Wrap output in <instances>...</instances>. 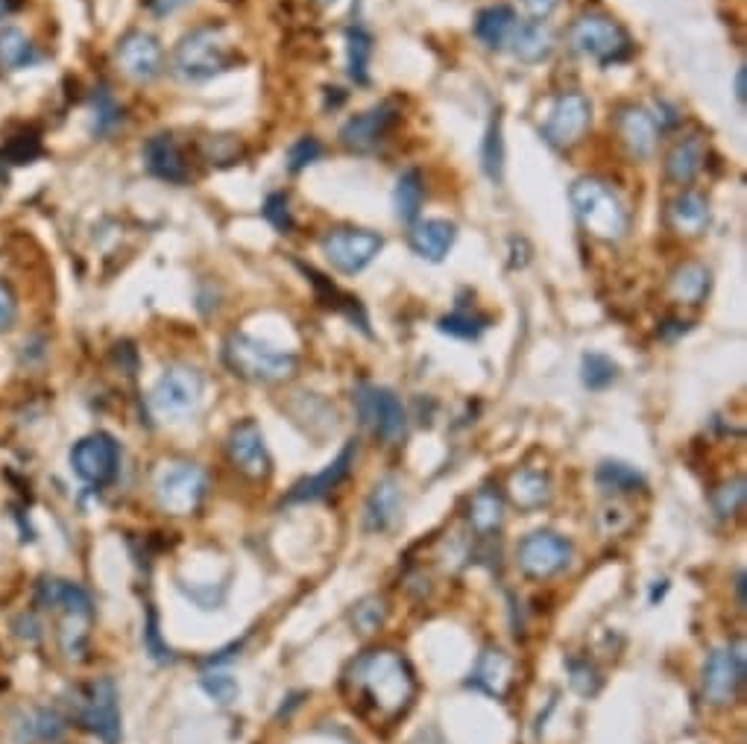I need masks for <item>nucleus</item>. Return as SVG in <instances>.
<instances>
[{
  "label": "nucleus",
  "mask_w": 747,
  "mask_h": 744,
  "mask_svg": "<svg viewBox=\"0 0 747 744\" xmlns=\"http://www.w3.org/2000/svg\"><path fill=\"white\" fill-rule=\"evenodd\" d=\"M355 408H358L361 422L373 431L375 437H381L387 443H396L405 437L408 414L393 390L375 387V384H361L355 390Z\"/></svg>",
  "instance_id": "0eeeda50"
},
{
  "label": "nucleus",
  "mask_w": 747,
  "mask_h": 744,
  "mask_svg": "<svg viewBox=\"0 0 747 744\" xmlns=\"http://www.w3.org/2000/svg\"><path fill=\"white\" fill-rule=\"evenodd\" d=\"M706 290H709V270L701 264H686L674 273L671 279V293L686 302V305H698L704 302Z\"/></svg>",
  "instance_id": "7c9ffc66"
},
{
  "label": "nucleus",
  "mask_w": 747,
  "mask_h": 744,
  "mask_svg": "<svg viewBox=\"0 0 747 744\" xmlns=\"http://www.w3.org/2000/svg\"><path fill=\"white\" fill-rule=\"evenodd\" d=\"M572 206L583 223V229L598 241H622L630 217L622 197L595 176H583L572 185Z\"/></svg>",
  "instance_id": "f03ea898"
},
{
  "label": "nucleus",
  "mask_w": 747,
  "mask_h": 744,
  "mask_svg": "<svg viewBox=\"0 0 747 744\" xmlns=\"http://www.w3.org/2000/svg\"><path fill=\"white\" fill-rule=\"evenodd\" d=\"M346 50H349V77L355 83H370V56H373V36L361 27H352L346 33Z\"/></svg>",
  "instance_id": "473e14b6"
},
{
  "label": "nucleus",
  "mask_w": 747,
  "mask_h": 744,
  "mask_svg": "<svg viewBox=\"0 0 747 744\" xmlns=\"http://www.w3.org/2000/svg\"><path fill=\"white\" fill-rule=\"evenodd\" d=\"M742 501H745V481L739 478L733 487L718 490V496H715V510H718V516H733V513L742 507Z\"/></svg>",
  "instance_id": "37998d69"
},
{
  "label": "nucleus",
  "mask_w": 747,
  "mask_h": 744,
  "mask_svg": "<svg viewBox=\"0 0 747 744\" xmlns=\"http://www.w3.org/2000/svg\"><path fill=\"white\" fill-rule=\"evenodd\" d=\"M74 712L80 727L94 733L100 742H121V709H118V686L112 677H100L77 692Z\"/></svg>",
  "instance_id": "39448f33"
},
{
  "label": "nucleus",
  "mask_w": 747,
  "mask_h": 744,
  "mask_svg": "<svg viewBox=\"0 0 747 744\" xmlns=\"http://www.w3.org/2000/svg\"><path fill=\"white\" fill-rule=\"evenodd\" d=\"M745 77V68H739V71H736V100H739V103H745Z\"/></svg>",
  "instance_id": "3c124183"
},
{
  "label": "nucleus",
  "mask_w": 747,
  "mask_h": 744,
  "mask_svg": "<svg viewBox=\"0 0 747 744\" xmlns=\"http://www.w3.org/2000/svg\"><path fill=\"white\" fill-rule=\"evenodd\" d=\"M595 481H598V487L607 490V493H633V490H639V487L645 484V478H642L633 466L616 463V460H607V463L598 469Z\"/></svg>",
  "instance_id": "72a5a7b5"
},
{
  "label": "nucleus",
  "mask_w": 747,
  "mask_h": 744,
  "mask_svg": "<svg viewBox=\"0 0 747 744\" xmlns=\"http://www.w3.org/2000/svg\"><path fill=\"white\" fill-rule=\"evenodd\" d=\"M396 118H399L396 103H390V100L378 103V106L349 118L346 124L340 126V141L352 153H370V150H375V144L387 135V129L396 124Z\"/></svg>",
  "instance_id": "2eb2a0df"
},
{
  "label": "nucleus",
  "mask_w": 747,
  "mask_h": 744,
  "mask_svg": "<svg viewBox=\"0 0 747 744\" xmlns=\"http://www.w3.org/2000/svg\"><path fill=\"white\" fill-rule=\"evenodd\" d=\"M229 457L249 478H267L270 475V455H267V446H264V434L252 419L232 428Z\"/></svg>",
  "instance_id": "f3484780"
},
{
  "label": "nucleus",
  "mask_w": 747,
  "mask_h": 744,
  "mask_svg": "<svg viewBox=\"0 0 747 744\" xmlns=\"http://www.w3.org/2000/svg\"><path fill=\"white\" fill-rule=\"evenodd\" d=\"M264 217H267L279 232H291L293 229L291 208H288V197H285V194L267 197V203H264Z\"/></svg>",
  "instance_id": "79ce46f5"
},
{
  "label": "nucleus",
  "mask_w": 747,
  "mask_h": 744,
  "mask_svg": "<svg viewBox=\"0 0 747 744\" xmlns=\"http://www.w3.org/2000/svg\"><path fill=\"white\" fill-rule=\"evenodd\" d=\"M457 226L449 220H422L411 232V249L425 261H443L455 247Z\"/></svg>",
  "instance_id": "412c9836"
},
{
  "label": "nucleus",
  "mask_w": 747,
  "mask_h": 744,
  "mask_svg": "<svg viewBox=\"0 0 747 744\" xmlns=\"http://www.w3.org/2000/svg\"><path fill=\"white\" fill-rule=\"evenodd\" d=\"M501 516H504V504H501V496L496 490H481L475 493L472 504H469V522L478 534H493L498 525H501Z\"/></svg>",
  "instance_id": "2f4dec72"
},
{
  "label": "nucleus",
  "mask_w": 747,
  "mask_h": 744,
  "mask_svg": "<svg viewBox=\"0 0 747 744\" xmlns=\"http://www.w3.org/2000/svg\"><path fill=\"white\" fill-rule=\"evenodd\" d=\"M223 361L226 367L247 378V381H282L288 378L296 370V358L291 352L273 346V343H264L258 337H249V334H232L223 346Z\"/></svg>",
  "instance_id": "7ed1b4c3"
},
{
  "label": "nucleus",
  "mask_w": 747,
  "mask_h": 744,
  "mask_svg": "<svg viewBox=\"0 0 747 744\" xmlns=\"http://www.w3.org/2000/svg\"><path fill=\"white\" fill-rule=\"evenodd\" d=\"M525 6L531 9V15L542 21V18H548L557 6H560V0H525Z\"/></svg>",
  "instance_id": "8fccbe9b"
},
{
  "label": "nucleus",
  "mask_w": 747,
  "mask_h": 744,
  "mask_svg": "<svg viewBox=\"0 0 747 744\" xmlns=\"http://www.w3.org/2000/svg\"><path fill=\"white\" fill-rule=\"evenodd\" d=\"M745 686V657L733 648H718L704 665V698L712 706H730Z\"/></svg>",
  "instance_id": "f8f14e48"
},
{
  "label": "nucleus",
  "mask_w": 747,
  "mask_h": 744,
  "mask_svg": "<svg viewBox=\"0 0 747 744\" xmlns=\"http://www.w3.org/2000/svg\"><path fill=\"white\" fill-rule=\"evenodd\" d=\"M203 689L217 703H232L238 698V683L229 674H206L203 677Z\"/></svg>",
  "instance_id": "a19ab883"
},
{
  "label": "nucleus",
  "mask_w": 747,
  "mask_h": 744,
  "mask_svg": "<svg viewBox=\"0 0 747 744\" xmlns=\"http://www.w3.org/2000/svg\"><path fill=\"white\" fill-rule=\"evenodd\" d=\"M15 317H18V305H15V296L9 293V288L0 282V331L12 329L15 326Z\"/></svg>",
  "instance_id": "c03bdc74"
},
{
  "label": "nucleus",
  "mask_w": 747,
  "mask_h": 744,
  "mask_svg": "<svg viewBox=\"0 0 747 744\" xmlns=\"http://www.w3.org/2000/svg\"><path fill=\"white\" fill-rule=\"evenodd\" d=\"M144 162L150 167L153 176L165 179V182H173V185H182L188 182V165L176 147V141L170 135H156L147 141L144 147Z\"/></svg>",
  "instance_id": "aec40b11"
},
{
  "label": "nucleus",
  "mask_w": 747,
  "mask_h": 744,
  "mask_svg": "<svg viewBox=\"0 0 747 744\" xmlns=\"http://www.w3.org/2000/svg\"><path fill=\"white\" fill-rule=\"evenodd\" d=\"M352 621L361 633H375L384 621H387V604L381 598H367L355 607Z\"/></svg>",
  "instance_id": "e433bc0d"
},
{
  "label": "nucleus",
  "mask_w": 747,
  "mask_h": 744,
  "mask_svg": "<svg viewBox=\"0 0 747 744\" xmlns=\"http://www.w3.org/2000/svg\"><path fill=\"white\" fill-rule=\"evenodd\" d=\"M232 65L229 42L223 39V30L217 27H200L191 36H185L176 47V71L179 77L191 83H206Z\"/></svg>",
  "instance_id": "20e7f679"
},
{
  "label": "nucleus",
  "mask_w": 747,
  "mask_h": 744,
  "mask_svg": "<svg viewBox=\"0 0 747 744\" xmlns=\"http://www.w3.org/2000/svg\"><path fill=\"white\" fill-rule=\"evenodd\" d=\"M510 674H513L510 660H507L501 651H493V648H490V651L481 654L478 668H475V674H472V683H475L481 692L501 698V695L507 692V686H510Z\"/></svg>",
  "instance_id": "bb28decb"
},
{
  "label": "nucleus",
  "mask_w": 747,
  "mask_h": 744,
  "mask_svg": "<svg viewBox=\"0 0 747 744\" xmlns=\"http://www.w3.org/2000/svg\"><path fill=\"white\" fill-rule=\"evenodd\" d=\"M381 247H384L381 235L367 232V229H334L323 238V252L329 264L343 276H355L367 270L378 258Z\"/></svg>",
  "instance_id": "1a4fd4ad"
},
{
  "label": "nucleus",
  "mask_w": 747,
  "mask_h": 744,
  "mask_svg": "<svg viewBox=\"0 0 747 744\" xmlns=\"http://www.w3.org/2000/svg\"><path fill=\"white\" fill-rule=\"evenodd\" d=\"M346 683L352 689V698L384 721L402 715L411 706L416 692L411 665L390 648L361 654L349 665Z\"/></svg>",
  "instance_id": "f257e3e1"
},
{
  "label": "nucleus",
  "mask_w": 747,
  "mask_h": 744,
  "mask_svg": "<svg viewBox=\"0 0 747 744\" xmlns=\"http://www.w3.org/2000/svg\"><path fill=\"white\" fill-rule=\"evenodd\" d=\"M33 62H36V50H33L30 39L21 30L6 27L0 33V68L3 71H21V68H27Z\"/></svg>",
  "instance_id": "c756f323"
},
{
  "label": "nucleus",
  "mask_w": 747,
  "mask_h": 744,
  "mask_svg": "<svg viewBox=\"0 0 747 744\" xmlns=\"http://www.w3.org/2000/svg\"><path fill=\"white\" fill-rule=\"evenodd\" d=\"M510 496L519 507L525 510H534V507H542L551 490H548V478L537 472V469H522L510 478Z\"/></svg>",
  "instance_id": "c85d7f7f"
},
{
  "label": "nucleus",
  "mask_w": 747,
  "mask_h": 744,
  "mask_svg": "<svg viewBox=\"0 0 747 744\" xmlns=\"http://www.w3.org/2000/svg\"><path fill=\"white\" fill-rule=\"evenodd\" d=\"M9 9H12V6H9V0H0V15H6Z\"/></svg>",
  "instance_id": "603ef678"
},
{
  "label": "nucleus",
  "mask_w": 747,
  "mask_h": 744,
  "mask_svg": "<svg viewBox=\"0 0 747 744\" xmlns=\"http://www.w3.org/2000/svg\"><path fill=\"white\" fill-rule=\"evenodd\" d=\"M481 167L484 173L493 179V182H501L504 176V138H501V118H493V124L484 135V147H481Z\"/></svg>",
  "instance_id": "f704fd0d"
},
{
  "label": "nucleus",
  "mask_w": 747,
  "mask_h": 744,
  "mask_svg": "<svg viewBox=\"0 0 747 744\" xmlns=\"http://www.w3.org/2000/svg\"><path fill=\"white\" fill-rule=\"evenodd\" d=\"M569 42L578 53L601 62V65L624 62L630 56V50H633L627 33L607 15H583V18H578L572 33H569Z\"/></svg>",
  "instance_id": "423d86ee"
},
{
  "label": "nucleus",
  "mask_w": 747,
  "mask_h": 744,
  "mask_svg": "<svg viewBox=\"0 0 747 744\" xmlns=\"http://www.w3.org/2000/svg\"><path fill=\"white\" fill-rule=\"evenodd\" d=\"M188 3H191V0H147L150 12H153V15H159V18L179 12V9H182V6H188Z\"/></svg>",
  "instance_id": "09e8293b"
},
{
  "label": "nucleus",
  "mask_w": 747,
  "mask_h": 744,
  "mask_svg": "<svg viewBox=\"0 0 747 744\" xmlns=\"http://www.w3.org/2000/svg\"><path fill=\"white\" fill-rule=\"evenodd\" d=\"M320 156H323V144H320L317 138L305 135V138H299L291 147V153H288V167H291V173H299V170H305L308 165L320 162Z\"/></svg>",
  "instance_id": "4c0bfd02"
},
{
  "label": "nucleus",
  "mask_w": 747,
  "mask_h": 744,
  "mask_svg": "<svg viewBox=\"0 0 747 744\" xmlns=\"http://www.w3.org/2000/svg\"><path fill=\"white\" fill-rule=\"evenodd\" d=\"M704 162H706L704 138H701V135H689V138H683L680 144H674V150L668 153V159H665V173H668V179H671V182L686 185V182H692V179L701 173Z\"/></svg>",
  "instance_id": "5701e85b"
},
{
  "label": "nucleus",
  "mask_w": 747,
  "mask_h": 744,
  "mask_svg": "<svg viewBox=\"0 0 747 744\" xmlns=\"http://www.w3.org/2000/svg\"><path fill=\"white\" fill-rule=\"evenodd\" d=\"M15 633L21 639H27V642H39L42 639V624L36 621L33 613H27V616H21V619L15 621Z\"/></svg>",
  "instance_id": "a18cd8bd"
},
{
  "label": "nucleus",
  "mask_w": 747,
  "mask_h": 744,
  "mask_svg": "<svg viewBox=\"0 0 747 744\" xmlns=\"http://www.w3.org/2000/svg\"><path fill=\"white\" fill-rule=\"evenodd\" d=\"M118 121H121V106L112 100L109 91H100L97 94V106H94V129L97 132H109Z\"/></svg>",
  "instance_id": "ea45409f"
},
{
  "label": "nucleus",
  "mask_w": 747,
  "mask_h": 744,
  "mask_svg": "<svg viewBox=\"0 0 747 744\" xmlns=\"http://www.w3.org/2000/svg\"><path fill=\"white\" fill-rule=\"evenodd\" d=\"M513 50L522 62H542L554 50V33L545 21H519L513 33Z\"/></svg>",
  "instance_id": "393cba45"
},
{
  "label": "nucleus",
  "mask_w": 747,
  "mask_h": 744,
  "mask_svg": "<svg viewBox=\"0 0 747 744\" xmlns=\"http://www.w3.org/2000/svg\"><path fill=\"white\" fill-rule=\"evenodd\" d=\"M422 200H425V185H422V176L419 170H405L396 182V191H393V206H396V217L402 223H414L422 211Z\"/></svg>",
  "instance_id": "cd10ccee"
},
{
  "label": "nucleus",
  "mask_w": 747,
  "mask_h": 744,
  "mask_svg": "<svg viewBox=\"0 0 747 744\" xmlns=\"http://www.w3.org/2000/svg\"><path fill=\"white\" fill-rule=\"evenodd\" d=\"M572 560V545L554 531H537L519 542V566L531 578H551Z\"/></svg>",
  "instance_id": "4468645a"
},
{
  "label": "nucleus",
  "mask_w": 747,
  "mask_h": 744,
  "mask_svg": "<svg viewBox=\"0 0 747 744\" xmlns=\"http://www.w3.org/2000/svg\"><path fill=\"white\" fill-rule=\"evenodd\" d=\"M71 463H74V472L83 478L85 484L103 487V484H109L118 475L121 449H118L115 437H109V434H91V437H85V440H80L74 446Z\"/></svg>",
  "instance_id": "ddd939ff"
},
{
  "label": "nucleus",
  "mask_w": 747,
  "mask_h": 744,
  "mask_svg": "<svg viewBox=\"0 0 747 744\" xmlns=\"http://www.w3.org/2000/svg\"><path fill=\"white\" fill-rule=\"evenodd\" d=\"M156 493L170 516H191L206 496V472L194 463H176L162 472Z\"/></svg>",
  "instance_id": "9d476101"
},
{
  "label": "nucleus",
  "mask_w": 747,
  "mask_h": 744,
  "mask_svg": "<svg viewBox=\"0 0 747 744\" xmlns=\"http://www.w3.org/2000/svg\"><path fill=\"white\" fill-rule=\"evenodd\" d=\"M203 399V378L191 367H170L150 393V408L162 419L194 414Z\"/></svg>",
  "instance_id": "6e6552de"
},
{
  "label": "nucleus",
  "mask_w": 747,
  "mask_h": 744,
  "mask_svg": "<svg viewBox=\"0 0 747 744\" xmlns=\"http://www.w3.org/2000/svg\"><path fill=\"white\" fill-rule=\"evenodd\" d=\"M487 317H475V314H452V317H446L443 323H440V329L449 331V334H455V337H463V340H472V337H478L481 331L487 329Z\"/></svg>",
  "instance_id": "58836bf2"
},
{
  "label": "nucleus",
  "mask_w": 747,
  "mask_h": 744,
  "mask_svg": "<svg viewBox=\"0 0 747 744\" xmlns=\"http://www.w3.org/2000/svg\"><path fill=\"white\" fill-rule=\"evenodd\" d=\"M147 645L153 651L156 660H170V651L159 645V627H156V613H150V621H147Z\"/></svg>",
  "instance_id": "de8ad7c7"
},
{
  "label": "nucleus",
  "mask_w": 747,
  "mask_h": 744,
  "mask_svg": "<svg viewBox=\"0 0 747 744\" xmlns=\"http://www.w3.org/2000/svg\"><path fill=\"white\" fill-rule=\"evenodd\" d=\"M9 156L15 159V165H24V162H30L33 156H39V141H36V138H27V144H24V138H18L15 147L9 150Z\"/></svg>",
  "instance_id": "49530a36"
},
{
  "label": "nucleus",
  "mask_w": 747,
  "mask_h": 744,
  "mask_svg": "<svg viewBox=\"0 0 747 744\" xmlns=\"http://www.w3.org/2000/svg\"><path fill=\"white\" fill-rule=\"evenodd\" d=\"M616 372H619V367H616L607 355L592 352V355L583 358V384H586L589 390H604V387H610V384L616 381Z\"/></svg>",
  "instance_id": "c9c22d12"
},
{
  "label": "nucleus",
  "mask_w": 747,
  "mask_h": 744,
  "mask_svg": "<svg viewBox=\"0 0 747 744\" xmlns=\"http://www.w3.org/2000/svg\"><path fill=\"white\" fill-rule=\"evenodd\" d=\"M516 27H519V18L504 3L490 6V9H481L478 18H475V36L487 44L490 50H504L507 44L513 42Z\"/></svg>",
  "instance_id": "4be33fe9"
},
{
  "label": "nucleus",
  "mask_w": 747,
  "mask_h": 744,
  "mask_svg": "<svg viewBox=\"0 0 747 744\" xmlns=\"http://www.w3.org/2000/svg\"><path fill=\"white\" fill-rule=\"evenodd\" d=\"M660 124L651 112L639 109V106H627L619 115V135H622L624 147L630 150V156L636 159H651L660 141Z\"/></svg>",
  "instance_id": "a211bd4d"
},
{
  "label": "nucleus",
  "mask_w": 747,
  "mask_h": 744,
  "mask_svg": "<svg viewBox=\"0 0 747 744\" xmlns=\"http://www.w3.org/2000/svg\"><path fill=\"white\" fill-rule=\"evenodd\" d=\"M589 124H592V103L578 91H566L554 100L548 121L542 126V135L548 144L566 150L581 141Z\"/></svg>",
  "instance_id": "9b49d317"
},
{
  "label": "nucleus",
  "mask_w": 747,
  "mask_h": 744,
  "mask_svg": "<svg viewBox=\"0 0 747 744\" xmlns=\"http://www.w3.org/2000/svg\"><path fill=\"white\" fill-rule=\"evenodd\" d=\"M320 3H326V6H334V3H337V0H320Z\"/></svg>",
  "instance_id": "864d4df0"
},
{
  "label": "nucleus",
  "mask_w": 747,
  "mask_h": 744,
  "mask_svg": "<svg viewBox=\"0 0 747 744\" xmlns=\"http://www.w3.org/2000/svg\"><path fill=\"white\" fill-rule=\"evenodd\" d=\"M355 455H358V446H355V440H352V443H346V449L337 455V460L329 463L320 475L299 481V484L291 490V496H288V504H296V501H320V498L329 496L334 487H337V484H340V481L352 472V466H355Z\"/></svg>",
  "instance_id": "6ab92c4d"
},
{
  "label": "nucleus",
  "mask_w": 747,
  "mask_h": 744,
  "mask_svg": "<svg viewBox=\"0 0 747 744\" xmlns=\"http://www.w3.org/2000/svg\"><path fill=\"white\" fill-rule=\"evenodd\" d=\"M118 62L135 83H153L165 68V53L150 33H129L118 47Z\"/></svg>",
  "instance_id": "dca6fc26"
},
{
  "label": "nucleus",
  "mask_w": 747,
  "mask_h": 744,
  "mask_svg": "<svg viewBox=\"0 0 747 744\" xmlns=\"http://www.w3.org/2000/svg\"><path fill=\"white\" fill-rule=\"evenodd\" d=\"M668 217H671L674 232H680L686 238H695V235H701L706 226H709V203H706V197H701V194L686 191L683 197H677L671 203Z\"/></svg>",
  "instance_id": "b1692460"
},
{
  "label": "nucleus",
  "mask_w": 747,
  "mask_h": 744,
  "mask_svg": "<svg viewBox=\"0 0 747 744\" xmlns=\"http://www.w3.org/2000/svg\"><path fill=\"white\" fill-rule=\"evenodd\" d=\"M399 510H402V490L393 478L381 481L375 487V493L370 496V504H367V528L370 531H387L396 519H399Z\"/></svg>",
  "instance_id": "a878e982"
}]
</instances>
